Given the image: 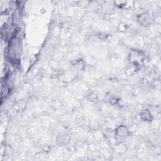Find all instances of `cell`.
<instances>
[{"instance_id":"10","label":"cell","mask_w":161,"mask_h":161,"mask_svg":"<svg viewBox=\"0 0 161 161\" xmlns=\"http://www.w3.org/2000/svg\"><path fill=\"white\" fill-rule=\"evenodd\" d=\"M127 4V1H114V4L115 6H117L118 8H123L126 6Z\"/></svg>"},{"instance_id":"9","label":"cell","mask_w":161,"mask_h":161,"mask_svg":"<svg viewBox=\"0 0 161 161\" xmlns=\"http://www.w3.org/2000/svg\"><path fill=\"white\" fill-rule=\"evenodd\" d=\"M128 29V25L125 23V22H120L118 26V32L121 33L126 32Z\"/></svg>"},{"instance_id":"3","label":"cell","mask_w":161,"mask_h":161,"mask_svg":"<svg viewBox=\"0 0 161 161\" xmlns=\"http://www.w3.org/2000/svg\"><path fill=\"white\" fill-rule=\"evenodd\" d=\"M115 135L120 138H125L130 135V132L126 125H120L115 129Z\"/></svg>"},{"instance_id":"11","label":"cell","mask_w":161,"mask_h":161,"mask_svg":"<svg viewBox=\"0 0 161 161\" xmlns=\"http://www.w3.org/2000/svg\"><path fill=\"white\" fill-rule=\"evenodd\" d=\"M4 153L7 155H10L13 153V150L11 149L10 146L6 147L5 149H4Z\"/></svg>"},{"instance_id":"6","label":"cell","mask_w":161,"mask_h":161,"mask_svg":"<svg viewBox=\"0 0 161 161\" xmlns=\"http://www.w3.org/2000/svg\"><path fill=\"white\" fill-rule=\"evenodd\" d=\"M73 66L78 70H84L85 69V62L82 59L76 60L73 62Z\"/></svg>"},{"instance_id":"8","label":"cell","mask_w":161,"mask_h":161,"mask_svg":"<svg viewBox=\"0 0 161 161\" xmlns=\"http://www.w3.org/2000/svg\"><path fill=\"white\" fill-rule=\"evenodd\" d=\"M138 69V67L130 64V65L127 68L125 72H126V73L128 76H132L133 74H135L136 73Z\"/></svg>"},{"instance_id":"1","label":"cell","mask_w":161,"mask_h":161,"mask_svg":"<svg viewBox=\"0 0 161 161\" xmlns=\"http://www.w3.org/2000/svg\"><path fill=\"white\" fill-rule=\"evenodd\" d=\"M146 58L145 52L140 49L132 48L129 51L128 55V61L130 64L139 68L144 63Z\"/></svg>"},{"instance_id":"4","label":"cell","mask_w":161,"mask_h":161,"mask_svg":"<svg viewBox=\"0 0 161 161\" xmlns=\"http://www.w3.org/2000/svg\"><path fill=\"white\" fill-rule=\"evenodd\" d=\"M71 139V136L65 132L59 133L56 137V142L60 145H68Z\"/></svg>"},{"instance_id":"12","label":"cell","mask_w":161,"mask_h":161,"mask_svg":"<svg viewBox=\"0 0 161 161\" xmlns=\"http://www.w3.org/2000/svg\"><path fill=\"white\" fill-rule=\"evenodd\" d=\"M119 100H120L118 99V98H116V97H113L110 100V104H111L112 105H117L118 103L120 101Z\"/></svg>"},{"instance_id":"7","label":"cell","mask_w":161,"mask_h":161,"mask_svg":"<svg viewBox=\"0 0 161 161\" xmlns=\"http://www.w3.org/2000/svg\"><path fill=\"white\" fill-rule=\"evenodd\" d=\"M127 145H125L122 143H120V144H118V145H116L115 151L116 152L120 154H124L127 152Z\"/></svg>"},{"instance_id":"2","label":"cell","mask_w":161,"mask_h":161,"mask_svg":"<svg viewBox=\"0 0 161 161\" xmlns=\"http://www.w3.org/2000/svg\"><path fill=\"white\" fill-rule=\"evenodd\" d=\"M137 23L144 27H148L152 24L154 19L149 13L143 12L138 14L136 16Z\"/></svg>"},{"instance_id":"5","label":"cell","mask_w":161,"mask_h":161,"mask_svg":"<svg viewBox=\"0 0 161 161\" xmlns=\"http://www.w3.org/2000/svg\"><path fill=\"white\" fill-rule=\"evenodd\" d=\"M140 118L142 121L147 123H150L153 121L154 117L150 111L148 109L142 110L140 113Z\"/></svg>"}]
</instances>
